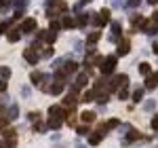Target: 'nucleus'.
I'll list each match as a JSON object with an SVG mask.
<instances>
[{"instance_id":"obj_12","label":"nucleus","mask_w":158,"mask_h":148,"mask_svg":"<svg viewBox=\"0 0 158 148\" xmlns=\"http://www.w3.org/2000/svg\"><path fill=\"white\" fill-rule=\"evenodd\" d=\"M74 25H78V24L72 21V17H63V28H74Z\"/></svg>"},{"instance_id":"obj_10","label":"nucleus","mask_w":158,"mask_h":148,"mask_svg":"<svg viewBox=\"0 0 158 148\" xmlns=\"http://www.w3.org/2000/svg\"><path fill=\"white\" fill-rule=\"evenodd\" d=\"M63 104H65L68 108H74V106H76V99H74V95H68V98L63 99Z\"/></svg>"},{"instance_id":"obj_15","label":"nucleus","mask_w":158,"mask_h":148,"mask_svg":"<svg viewBox=\"0 0 158 148\" xmlns=\"http://www.w3.org/2000/svg\"><path fill=\"white\" fill-rule=\"evenodd\" d=\"M30 78H32V83H38V81H42V74H40V72H32V74H30Z\"/></svg>"},{"instance_id":"obj_24","label":"nucleus","mask_w":158,"mask_h":148,"mask_svg":"<svg viewBox=\"0 0 158 148\" xmlns=\"http://www.w3.org/2000/svg\"><path fill=\"white\" fill-rule=\"evenodd\" d=\"M112 30H114V34H118V32H120V25L114 24V25H112Z\"/></svg>"},{"instance_id":"obj_23","label":"nucleus","mask_w":158,"mask_h":148,"mask_svg":"<svg viewBox=\"0 0 158 148\" xmlns=\"http://www.w3.org/2000/svg\"><path fill=\"white\" fill-rule=\"evenodd\" d=\"M86 131H89V127H86V125H80V127H78V133H86Z\"/></svg>"},{"instance_id":"obj_25","label":"nucleus","mask_w":158,"mask_h":148,"mask_svg":"<svg viewBox=\"0 0 158 148\" xmlns=\"http://www.w3.org/2000/svg\"><path fill=\"white\" fill-rule=\"evenodd\" d=\"M152 127H154V129H158V116H154V121H152Z\"/></svg>"},{"instance_id":"obj_22","label":"nucleus","mask_w":158,"mask_h":148,"mask_svg":"<svg viewBox=\"0 0 158 148\" xmlns=\"http://www.w3.org/2000/svg\"><path fill=\"white\" fill-rule=\"evenodd\" d=\"M118 98H120V99H127V98H129V91H127V89H120V91H118Z\"/></svg>"},{"instance_id":"obj_2","label":"nucleus","mask_w":158,"mask_h":148,"mask_svg":"<svg viewBox=\"0 0 158 148\" xmlns=\"http://www.w3.org/2000/svg\"><path fill=\"white\" fill-rule=\"evenodd\" d=\"M116 68V57H108L106 62L101 63V70H103V74H112V70Z\"/></svg>"},{"instance_id":"obj_4","label":"nucleus","mask_w":158,"mask_h":148,"mask_svg":"<svg viewBox=\"0 0 158 148\" xmlns=\"http://www.w3.org/2000/svg\"><path fill=\"white\" fill-rule=\"evenodd\" d=\"M19 30H21V32H32V30H36V19H32V17H30V19H25Z\"/></svg>"},{"instance_id":"obj_26","label":"nucleus","mask_w":158,"mask_h":148,"mask_svg":"<svg viewBox=\"0 0 158 148\" xmlns=\"http://www.w3.org/2000/svg\"><path fill=\"white\" fill-rule=\"evenodd\" d=\"M4 89H6V83L2 81V83H0V91H4Z\"/></svg>"},{"instance_id":"obj_6","label":"nucleus","mask_w":158,"mask_h":148,"mask_svg":"<svg viewBox=\"0 0 158 148\" xmlns=\"http://www.w3.org/2000/svg\"><path fill=\"white\" fill-rule=\"evenodd\" d=\"M129 49H131V42H129V40H122L120 47H118V53H120V55H127Z\"/></svg>"},{"instance_id":"obj_29","label":"nucleus","mask_w":158,"mask_h":148,"mask_svg":"<svg viewBox=\"0 0 158 148\" xmlns=\"http://www.w3.org/2000/svg\"><path fill=\"white\" fill-rule=\"evenodd\" d=\"M154 78H156V83H158V74H156V76H154Z\"/></svg>"},{"instance_id":"obj_13","label":"nucleus","mask_w":158,"mask_h":148,"mask_svg":"<svg viewBox=\"0 0 158 148\" xmlns=\"http://www.w3.org/2000/svg\"><path fill=\"white\" fill-rule=\"evenodd\" d=\"M19 32H21V30H19ZM19 32H17V30H13L11 34H9V40H11V42H17V40L21 38V36H19Z\"/></svg>"},{"instance_id":"obj_20","label":"nucleus","mask_w":158,"mask_h":148,"mask_svg":"<svg viewBox=\"0 0 158 148\" xmlns=\"http://www.w3.org/2000/svg\"><path fill=\"white\" fill-rule=\"evenodd\" d=\"M141 98H143V91H141V89H137V91L133 93V99H135V102H139Z\"/></svg>"},{"instance_id":"obj_5","label":"nucleus","mask_w":158,"mask_h":148,"mask_svg":"<svg viewBox=\"0 0 158 148\" xmlns=\"http://www.w3.org/2000/svg\"><path fill=\"white\" fill-rule=\"evenodd\" d=\"M80 119H82V123L85 125H89V123H93V121H95V112H82V116H80Z\"/></svg>"},{"instance_id":"obj_19","label":"nucleus","mask_w":158,"mask_h":148,"mask_svg":"<svg viewBox=\"0 0 158 148\" xmlns=\"http://www.w3.org/2000/svg\"><path fill=\"white\" fill-rule=\"evenodd\" d=\"M0 76H2V78L6 81V78L11 76V70H9V68H2V70H0Z\"/></svg>"},{"instance_id":"obj_27","label":"nucleus","mask_w":158,"mask_h":148,"mask_svg":"<svg viewBox=\"0 0 158 148\" xmlns=\"http://www.w3.org/2000/svg\"><path fill=\"white\" fill-rule=\"evenodd\" d=\"M156 2H158V0H150V4H156Z\"/></svg>"},{"instance_id":"obj_14","label":"nucleus","mask_w":158,"mask_h":148,"mask_svg":"<svg viewBox=\"0 0 158 148\" xmlns=\"http://www.w3.org/2000/svg\"><path fill=\"white\" fill-rule=\"evenodd\" d=\"M86 81H89V78H86V74H80V76H78V81H76V87L86 85Z\"/></svg>"},{"instance_id":"obj_8","label":"nucleus","mask_w":158,"mask_h":148,"mask_svg":"<svg viewBox=\"0 0 158 148\" xmlns=\"http://www.w3.org/2000/svg\"><path fill=\"white\" fill-rule=\"evenodd\" d=\"M76 68H78L76 62H68L65 66H63V72H65V74H72V72H76Z\"/></svg>"},{"instance_id":"obj_7","label":"nucleus","mask_w":158,"mask_h":148,"mask_svg":"<svg viewBox=\"0 0 158 148\" xmlns=\"http://www.w3.org/2000/svg\"><path fill=\"white\" fill-rule=\"evenodd\" d=\"M23 55H25V59H27L30 63H36V62H38V57L34 55V51H32V49H25V53H23Z\"/></svg>"},{"instance_id":"obj_9","label":"nucleus","mask_w":158,"mask_h":148,"mask_svg":"<svg viewBox=\"0 0 158 148\" xmlns=\"http://www.w3.org/2000/svg\"><path fill=\"white\" fill-rule=\"evenodd\" d=\"M99 142H101V136H97V133H93V136L89 137V144H91V146H97Z\"/></svg>"},{"instance_id":"obj_18","label":"nucleus","mask_w":158,"mask_h":148,"mask_svg":"<svg viewBox=\"0 0 158 148\" xmlns=\"http://www.w3.org/2000/svg\"><path fill=\"white\" fill-rule=\"evenodd\" d=\"M139 70H141V74H150V63H141V66H139Z\"/></svg>"},{"instance_id":"obj_3","label":"nucleus","mask_w":158,"mask_h":148,"mask_svg":"<svg viewBox=\"0 0 158 148\" xmlns=\"http://www.w3.org/2000/svg\"><path fill=\"white\" fill-rule=\"evenodd\" d=\"M108 21H110V11H108V9H103V11H101V13L97 15L95 24H97V25H106Z\"/></svg>"},{"instance_id":"obj_16","label":"nucleus","mask_w":158,"mask_h":148,"mask_svg":"<svg viewBox=\"0 0 158 148\" xmlns=\"http://www.w3.org/2000/svg\"><path fill=\"white\" fill-rule=\"evenodd\" d=\"M156 87V78H148L146 81V89H154Z\"/></svg>"},{"instance_id":"obj_28","label":"nucleus","mask_w":158,"mask_h":148,"mask_svg":"<svg viewBox=\"0 0 158 148\" xmlns=\"http://www.w3.org/2000/svg\"><path fill=\"white\" fill-rule=\"evenodd\" d=\"M154 51H156V53H158V45H154Z\"/></svg>"},{"instance_id":"obj_21","label":"nucleus","mask_w":158,"mask_h":148,"mask_svg":"<svg viewBox=\"0 0 158 148\" xmlns=\"http://www.w3.org/2000/svg\"><path fill=\"white\" fill-rule=\"evenodd\" d=\"M97 40H99V32H93V34L89 36V42H91V45H93V42H97Z\"/></svg>"},{"instance_id":"obj_1","label":"nucleus","mask_w":158,"mask_h":148,"mask_svg":"<svg viewBox=\"0 0 158 148\" xmlns=\"http://www.w3.org/2000/svg\"><path fill=\"white\" fill-rule=\"evenodd\" d=\"M49 114H51V121H63L65 119V112H63L61 106H53L49 110Z\"/></svg>"},{"instance_id":"obj_11","label":"nucleus","mask_w":158,"mask_h":148,"mask_svg":"<svg viewBox=\"0 0 158 148\" xmlns=\"http://www.w3.org/2000/svg\"><path fill=\"white\" fill-rule=\"evenodd\" d=\"M61 89H63V83H55V85L51 87L49 91H51V93H55V95H57V93H61Z\"/></svg>"},{"instance_id":"obj_17","label":"nucleus","mask_w":158,"mask_h":148,"mask_svg":"<svg viewBox=\"0 0 158 148\" xmlns=\"http://www.w3.org/2000/svg\"><path fill=\"white\" fill-rule=\"evenodd\" d=\"M95 98V91H86L85 95H82V102H89V99H93Z\"/></svg>"}]
</instances>
